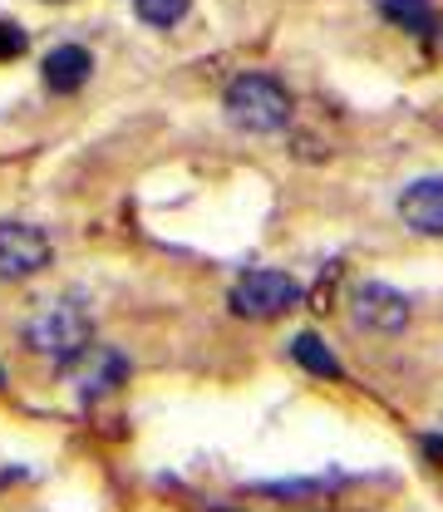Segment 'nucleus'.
I'll return each instance as SVG.
<instances>
[{
	"instance_id": "obj_1",
	"label": "nucleus",
	"mask_w": 443,
	"mask_h": 512,
	"mask_svg": "<svg viewBox=\"0 0 443 512\" xmlns=\"http://www.w3.org/2000/svg\"><path fill=\"white\" fill-rule=\"evenodd\" d=\"M25 345L40 360H50V365H74L94 345V320H89V311L79 301H50V306H40L30 316Z\"/></svg>"
},
{
	"instance_id": "obj_7",
	"label": "nucleus",
	"mask_w": 443,
	"mask_h": 512,
	"mask_svg": "<svg viewBox=\"0 0 443 512\" xmlns=\"http://www.w3.org/2000/svg\"><path fill=\"white\" fill-rule=\"evenodd\" d=\"M89 74H94V55L84 45H60L45 55V84L55 94H79L89 84Z\"/></svg>"
},
{
	"instance_id": "obj_3",
	"label": "nucleus",
	"mask_w": 443,
	"mask_h": 512,
	"mask_svg": "<svg viewBox=\"0 0 443 512\" xmlns=\"http://www.w3.org/2000/svg\"><path fill=\"white\" fill-rule=\"evenodd\" d=\"M301 281L286 276V271H247L237 286H232V311L242 320H281L286 311L301 306Z\"/></svg>"
},
{
	"instance_id": "obj_14",
	"label": "nucleus",
	"mask_w": 443,
	"mask_h": 512,
	"mask_svg": "<svg viewBox=\"0 0 443 512\" xmlns=\"http://www.w3.org/2000/svg\"><path fill=\"white\" fill-rule=\"evenodd\" d=\"M55 5H60V0H55Z\"/></svg>"
},
{
	"instance_id": "obj_2",
	"label": "nucleus",
	"mask_w": 443,
	"mask_h": 512,
	"mask_svg": "<svg viewBox=\"0 0 443 512\" xmlns=\"http://www.w3.org/2000/svg\"><path fill=\"white\" fill-rule=\"evenodd\" d=\"M222 109L242 133H276L291 124V94L271 74H237L222 94Z\"/></svg>"
},
{
	"instance_id": "obj_9",
	"label": "nucleus",
	"mask_w": 443,
	"mask_h": 512,
	"mask_svg": "<svg viewBox=\"0 0 443 512\" xmlns=\"http://www.w3.org/2000/svg\"><path fill=\"white\" fill-rule=\"evenodd\" d=\"M380 10H384V20H389V25H399V30H414V35L434 40V25H439L434 0H380Z\"/></svg>"
},
{
	"instance_id": "obj_10",
	"label": "nucleus",
	"mask_w": 443,
	"mask_h": 512,
	"mask_svg": "<svg viewBox=\"0 0 443 512\" xmlns=\"http://www.w3.org/2000/svg\"><path fill=\"white\" fill-rule=\"evenodd\" d=\"M133 10H138L143 25H153V30H173V25L192 10V0H133Z\"/></svg>"
},
{
	"instance_id": "obj_11",
	"label": "nucleus",
	"mask_w": 443,
	"mask_h": 512,
	"mask_svg": "<svg viewBox=\"0 0 443 512\" xmlns=\"http://www.w3.org/2000/svg\"><path fill=\"white\" fill-rule=\"evenodd\" d=\"M30 50V35L15 25V20H0V64L5 60H20Z\"/></svg>"
},
{
	"instance_id": "obj_5",
	"label": "nucleus",
	"mask_w": 443,
	"mask_h": 512,
	"mask_svg": "<svg viewBox=\"0 0 443 512\" xmlns=\"http://www.w3.org/2000/svg\"><path fill=\"white\" fill-rule=\"evenodd\" d=\"M350 320L370 335H399L409 325V296L384 286V281H365L350 296Z\"/></svg>"
},
{
	"instance_id": "obj_8",
	"label": "nucleus",
	"mask_w": 443,
	"mask_h": 512,
	"mask_svg": "<svg viewBox=\"0 0 443 512\" xmlns=\"http://www.w3.org/2000/svg\"><path fill=\"white\" fill-rule=\"evenodd\" d=\"M291 360H296L301 370H311L316 380H345V365L330 355V345L320 340L316 330H301V335L291 340Z\"/></svg>"
},
{
	"instance_id": "obj_6",
	"label": "nucleus",
	"mask_w": 443,
	"mask_h": 512,
	"mask_svg": "<svg viewBox=\"0 0 443 512\" xmlns=\"http://www.w3.org/2000/svg\"><path fill=\"white\" fill-rule=\"evenodd\" d=\"M399 222L419 237H443V178H419L399 192Z\"/></svg>"
},
{
	"instance_id": "obj_13",
	"label": "nucleus",
	"mask_w": 443,
	"mask_h": 512,
	"mask_svg": "<svg viewBox=\"0 0 443 512\" xmlns=\"http://www.w3.org/2000/svg\"><path fill=\"white\" fill-rule=\"evenodd\" d=\"M0 384H5V370H0Z\"/></svg>"
},
{
	"instance_id": "obj_4",
	"label": "nucleus",
	"mask_w": 443,
	"mask_h": 512,
	"mask_svg": "<svg viewBox=\"0 0 443 512\" xmlns=\"http://www.w3.org/2000/svg\"><path fill=\"white\" fill-rule=\"evenodd\" d=\"M55 261V242L35 222H0V281H30Z\"/></svg>"
},
{
	"instance_id": "obj_12",
	"label": "nucleus",
	"mask_w": 443,
	"mask_h": 512,
	"mask_svg": "<svg viewBox=\"0 0 443 512\" xmlns=\"http://www.w3.org/2000/svg\"><path fill=\"white\" fill-rule=\"evenodd\" d=\"M424 448H429V458H434V463H443V439H429Z\"/></svg>"
}]
</instances>
